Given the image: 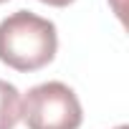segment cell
Masks as SVG:
<instances>
[{"label":"cell","instance_id":"cell-1","mask_svg":"<svg viewBox=\"0 0 129 129\" xmlns=\"http://www.w3.org/2000/svg\"><path fill=\"white\" fill-rule=\"evenodd\" d=\"M58 33L48 18L30 10H18L0 23V61L5 66L30 74L56 58Z\"/></svg>","mask_w":129,"mask_h":129},{"label":"cell","instance_id":"cell-2","mask_svg":"<svg viewBox=\"0 0 129 129\" xmlns=\"http://www.w3.org/2000/svg\"><path fill=\"white\" fill-rule=\"evenodd\" d=\"M20 119L28 129H79L84 111L71 86L61 81H46L25 94Z\"/></svg>","mask_w":129,"mask_h":129},{"label":"cell","instance_id":"cell-3","mask_svg":"<svg viewBox=\"0 0 129 129\" xmlns=\"http://www.w3.org/2000/svg\"><path fill=\"white\" fill-rule=\"evenodd\" d=\"M20 109H23L20 91L0 79V129H15L20 121Z\"/></svg>","mask_w":129,"mask_h":129},{"label":"cell","instance_id":"cell-4","mask_svg":"<svg viewBox=\"0 0 129 129\" xmlns=\"http://www.w3.org/2000/svg\"><path fill=\"white\" fill-rule=\"evenodd\" d=\"M41 3L53 5V8H66V5H71V3H74V0H41Z\"/></svg>","mask_w":129,"mask_h":129},{"label":"cell","instance_id":"cell-5","mask_svg":"<svg viewBox=\"0 0 129 129\" xmlns=\"http://www.w3.org/2000/svg\"><path fill=\"white\" fill-rule=\"evenodd\" d=\"M116 129H129V126H126V124H119V126H116Z\"/></svg>","mask_w":129,"mask_h":129},{"label":"cell","instance_id":"cell-6","mask_svg":"<svg viewBox=\"0 0 129 129\" xmlns=\"http://www.w3.org/2000/svg\"><path fill=\"white\" fill-rule=\"evenodd\" d=\"M0 3H8V0H0Z\"/></svg>","mask_w":129,"mask_h":129}]
</instances>
